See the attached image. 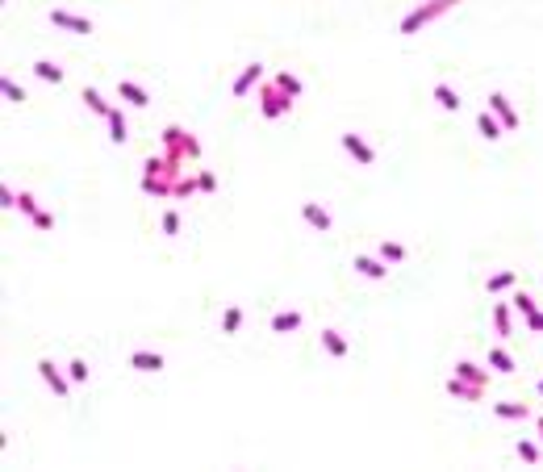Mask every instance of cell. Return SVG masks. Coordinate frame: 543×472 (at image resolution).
<instances>
[{"label": "cell", "instance_id": "1", "mask_svg": "<svg viewBox=\"0 0 543 472\" xmlns=\"http://www.w3.org/2000/svg\"><path fill=\"white\" fill-rule=\"evenodd\" d=\"M180 172H184V163L176 155H168V151L151 155V159L142 163V192H146V196H172Z\"/></svg>", "mask_w": 543, "mask_h": 472}, {"label": "cell", "instance_id": "2", "mask_svg": "<svg viewBox=\"0 0 543 472\" xmlns=\"http://www.w3.org/2000/svg\"><path fill=\"white\" fill-rule=\"evenodd\" d=\"M460 0H422V4H414L406 17L397 21V34H406V38H414L422 25H431V21H439L443 13H452Z\"/></svg>", "mask_w": 543, "mask_h": 472}, {"label": "cell", "instance_id": "3", "mask_svg": "<svg viewBox=\"0 0 543 472\" xmlns=\"http://www.w3.org/2000/svg\"><path fill=\"white\" fill-rule=\"evenodd\" d=\"M159 142H163V151H168V155H176L180 163H188V159H197V155H201V142H197V134H188L184 126H163Z\"/></svg>", "mask_w": 543, "mask_h": 472}, {"label": "cell", "instance_id": "4", "mask_svg": "<svg viewBox=\"0 0 543 472\" xmlns=\"http://www.w3.org/2000/svg\"><path fill=\"white\" fill-rule=\"evenodd\" d=\"M288 109H293V96L280 93V88H276V80H272V84H259V113H264L268 122H280Z\"/></svg>", "mask_w": 543, "mask_h": 472}, {"label": "cell", "instance_id": "5", "mask_svg": "<svg viewBox=\"0 0 543 472\" xmlns=\"http://www.w3.org/2000/svg\"><path fill=\"white\" fill-rule=\"evenodd\" d=\"M46 21L54 25V30H67V34H80V38H88L92 30V17H84V13H67V8H50L46 13Z\"/></svg>", "mask_w": 543, "mask_h": 472}, {"label": "cell", "instance_id": "6", "mask_svg": "<svg viewBox=\"0 0 543 472\" xmlns=\"http://www.w3.org/2000/svg\"><path fill=\"white\" fill-rule=\"evenodd\" d=\"M38 377L46 380V389H50L54 397H67V393H71V377H67V368H59L54 360H38Z\"/></svg>", "mask_w": 543, "mask_h": 472}, {"label": "cell", "instance_id": "7", "mask_svg": "<svg viewBox=\"0 0 543 472\" xmlns=\"http://www.w3.org/2000/svg\"><path fill=\"white\" fill-rule=\"evenodd\" d=\"M485 109L501 122V130H506V134H514V130H518V109L510 105V96H506V93H489V105H485Z\"/></svg>", "mask_w": 543, "mask_h": 472}, {"label": "cell", "instance_id": "8", "mask_svg": "<svg viewBox=\"0 0 543 472\" xmlns=\"http://www.w3.org/2000/svg\"><path fill=\"white\" fill-rule=\"evenodd\" d=\"M339 142H343V151H347L360 167H372V163H376V151H372V142L363 138V134H351V130H347V134H339Z\"/></svg>", "mask_w": 543, "mask_h": 472}, {"label": "cell", "instance_id": "9", "mask_svg": "<svg viewBox=\"0 0 543 472\" xmlns=\"http://www.w3.org/2000/svg\"><path fill=\"white\" fill-rule=\"evenodd\" d=\"M264 71H268L264 63H247V67L238 71V80L230 84V93H234V96H238V100H243V96L251 93V88H259V84H264Z\"/></svg>", "mask_w": 543, "mask_h": 472}, {"label": "cell", "instance_id": "10", "mask_svg": "<svg viewBox=\"0 0 543 472\" xmlns=\"http://www.w3.org/2000/svg\"><path fill=\"white\" fill-rule=\"evenodd\" d=\"M301 218L314 226L317 235H330V226H334V218H330V209L322 201H301Z\"/></svg>", "mask_w": 543, "mask_h": 472}, {"label": "cell", "instance_id": "11", "mask_svg": "<svg viewBox=\"0 0 543 472\" xmlns=\"http://www.w3.org/2000/svg\"><path fill=\"white\" fill-rule=\"evenodd\" d=\"M351 268L360 272L363 281H385V276H389V264H385L380 255H356V259H351Z\"/></svg>", "mask_w": 543, "mask_h": 472}, {"label": "cell", "instance_id": "12", "mask_svg": "<svg viewBox=\"0 0 543 472\" xmlns=\"http://www.w3.org/2000/svg\"><path fill=\"white\" fill-rule=\"evenodd\" d=\"M485 364H489V372H501V377H510V372L518 368L506 343H494V347H489V355H485Z\"/></svg>", "mask_w": 543, "mask_h": 472}, {"label": "cell", "instance_id": "13", "mask_svg": "<svg viewBox=\"0 0 543 472\" xmlns=\"http://www.w3.org/2000/svg\"><path fill=\"white\" fill-rule=\"evenodd\" d=\"M448 393H452L455 401H481V397H485V384H472V380H460L452 372V377H448Z\"/></svg>", "mask_w": 543, "mask_h": 472}, {"label": "cell", "instance_id": "14", "mask_svg": "<svg viewBox=\"0 0 543 472\" xmlns=\"http://www.w3.org/2000/svg\"><path fill=\"white\" fill-rule=\"evenodd\" d=\"M117 96H122L130 109H146V105H151V93H146L142 84H134V80H122V84H117Z\"/></svg>", "mask_w": 543, "mask_h": 472}, {"label": "cell", "instance_id": "15", "mask_svg": "<svg viewBox=\"0 0 543 472\" xmlns=\"http://www.w3.org/2000/svg\"><path fill=\"white\" fill-rule=\"evenodd\" d=\"M105 122H109V142H113V146H126V138H130V126H126V113H122V109L113 105Z\"/></svg>", "mask_w": 543, "mask_h": 472}, {"label": "cell", "instance_id": "16", "mask_svg": "<svg viewBox=\"0 0 543 472\" xmlns=\"http://www.w3.org/2000/svg\"><path fill=\"white\" fill-rule=\"evenodd\" d=\"M317 338H322V351H326V355H334V360H343V355L351 351V343H347L343 334L334 331V326H326V331L317 334Z\"/></svg>", "mask_w": 543, "mask_h": 472}, {"label": "cell", "instance_id": "17", "mask_svg": "<svg viewBox=\"0 0 543 472\" xmlns=\"http://www.w3.org/2000/svg\"><path fill=\"white\" fill-rule=\"evenodd\" d=\"M301 309H280V314H272V334H293L301 331Z\"/></svg>", "mask_w": 543, "mask_h": 472}, {"label": "cell", "instance_id": "18", "mask_svg": "<svg viewBox=\"0 0 543 472\" xmlns=\"http://www.w3.org/2000/svg\"><path fill=\"white\" fill-rule=\"evenodd\" d=\"M130 368H134V372H163L168 360H163L159 351H134V355H130Z\"/></svg>", "mask_w": 543, "mask_h": 472}, {"label": "cell", "instance_id": "19", "mask_svg": "<svg viewBox=\"0 0 543 472\" xmlns=\"http://www.w3.org/2000/svg\"><path fill=\"white\" fill-rule=\"evenodd\" d=\"M494 334H498V343H510V334H514V322H510V301H498V305H494Z\"/></svg>", "mask_w": 543, "mask_h": 472}, {"label": "cell", "instance_id": "20", "mask_svg": "<svg viewBox=\"0 0 543 472\" xmlns=\"http://www.w3.org/2000/svg\"><path fill=\"white\" fill-rule=\"evenodd\" d=\"M514 284H518V272H514V268H501V272H494V276L485 281V293L498 297V293H510Z\"/></svg>", "mask_w": 543, "mask_h": 472}, {"label": "cell", "instance_id": "21", "mask_svg": "<svg viewBox=\"0 0 543 472\" xmlns=\"http://www.w3.org/2000/svg\"><path fill=\"white\" fill-rule=\"evenodd\" d=\"M455 377H460V380H472V384H485V389H489V364H485V368H477L472 360H460V364H455Z\"/></svg>", "mask_w": 543, "mask_h": 472}, {"label": "cell", "instance_id": "22", "mask_svg": "<svg viewBox=\"0 0 543 472\" xmlns=\"http://www.w3.org/2000/svg\"><path fill=\"white\" fill-rule=\"evenodd\" d=\"M494 414H498V418H510V423H522V418H531V406H527V401H498Z\"/></svg>", "mask_w": 543, "mask_h": 472}, {"label": "cell", "instance_id": "23", "mask_svg": "<svg viewBox=\"0 0 543 472\" xmlns=\"http://www.w3.org/2000/svg\"><path fill=\"white\" fill-rule=\"evenodd\" d=\"M80 100L88 105L96 117H109V109H113V105L105 100V93H100V88H92V84H88V88H80Z\"/></svg>", "mask_w": 543, "mask_h": 472}, {"label": "cell", "instance_id": "24", "mask_svg": "<svg viewBox=\"0 0 543 472\" xmlns=\"http://www.w3.org/2000/svg\"><path fill=\"white\" fill-rule=\"evenodd\" d=\"M477 130H481V138H485V142H498L501 134H506V130H501V122L489 113V109H485V113H477Z\"/></svg>", "mask_w": 543, "mask_h": 472}, {"label": "cell", "instance_id": "25", "mask_svg": "<svg viewBox=\"0 0 543 472\" xmlns=\"http://www.w3.org/2000/svg\"><path fill=\"white\" fill-rule=\"evenodd\" d=\"M34 76H38L42 84H63V80H67V76H63V67H59V63H50V59H38V63H34Z\"/></svg>", "mask_w": 543, "mask_h": 472}, {"label": "cell", "instance_id": "26", "mask_svg": "<svg viewBox=\"0 0 543 472\" xmlns=\"http://www.w3.org/2000/svg\"><path fill=\"white\" fill-rule=\"evenodd\" d=\"M435 105H443V109H448V113H455V109H460V105H464V100H460V93H455L452 84H435Z\"/></svg>", "mask_w": 543, "mask_h": 472}, {"label": "cell", "instance_id": "27", "mask_svg": "<svg viewBox=\"0 0 543 472\" xmlns=\"http://www.w3.org/2000/svg\"><path fill=\"white\" fill-rule=\"evenodd\" d=\"M376 255H380L385 264H406V247H402V242H393V238H385V242L376 247Z\"/></svg>", "mask_w": 543, "mask_h": 472}, {"label": "cell", "instance_id": "28", "mask_svg": "<svg viewBox=\"0 0 543 472\" xmlns=\"http://www.w3.org/2000/svg\"><path fill=\"white\" fill-rule=\"evenodd\" d=\"M0 96H4L8 105H25V88H21L13 76H4V80H0Z\"/></svg>", "mask_w": 543, "mask_h": 472}, {"label": "cell", "instance_id": "29", "mask_svg": "<svg viewBox=\"0 0 543 472\" xmlns=\"http://www.w3.org/2000/svg\"><path fill=\"white\" fill-rule=\"evenodd\" d=\"M276 88H280V93H288L293 100H297V96L305 93V88H301V80H297L293 71H276Z\"/></svg>", "mask_w": 543, "mask_h": 472}, {"label": "cell", "instance_id": "30", "mask_svg": "<svg viewBox=\"0 0 543 472\" xmlns=\"http://www.w3.org/2000/svg\"><path fill=\"white\" fill-rule=\"evenodd\" d=\"M243 331V305H226L222 314V334H238Z\"/></svg>", "mask_w": 543, "mask_h": 472}, {"label": "cell", "instance_id": "31", "mask_svg": "<svg viewBox=\"0 0 543 472\" xmlns=\"http://www.w3.org/2000/svg\"><path fill=\"white\" fill-rule=\"evenodd\" d=\"M510 305H514V309H518V314H522V318H527V314H535V309H539V301H535V297H531V293H514V297H510Z\"/></svg>", "mask_w": 543, "mask_h": 472}, {"label": "cell", "instance_id": "32", "mask_svg": "<svg viewBox=\"0 0 543 472\" xmlns=\"http://www.w3.org/2000/svg\"><path fill=\"white\" fill-rule=\"evenodd\" d=\"M67 377H71V384H88L92 368H88V364H84V360H80V355H76V360L67 364Z\"/></svg>", "mask_w": 543, "mask_h": 472}, {"label": "cell", "instance_id": "33", "mask_svg": "<svg viewBox=\"0 0 543 472\" xmlns=\"http://www.w3.org/2000/svg\"><path fill=\"white\" fill-rule=\"evenodd\" d=\"M514 452H518V460H522V464H539V460H543V456H539V443H531V439H522Z\"/></svg>", "mask_w": 543, "mask_h": 472}, {"label": "cell", "instance_id": "34", "mask_svg": "<svg viewBox=\"0 0 543 472\" xmlns=\"http://www.w3.org/2000/svg\"><path fill=\"white\" fill-rule=\"evenodd\" d=\"M159 230H163L168 238H176V235H180V213H176V209H163V218H159Z\"/></svg>", "mask_w": 543, "mask_h": 472}, {"label": "cell", "instance_id": "35", "mask_svg": "<svg viewBox=\"0 0 543 472\" xmlns=\"http://www.w3.org/2000/svg\"><path fill=\"white\" fill-rule=\"evenodd\" d=\"M192 192H201V189H197V176H180V180H176V189H172V196L184 201V196H192Z\"/></svg>", "mask_w": 543, "mask_h": 472}, {"label": "cell", "instance_id": "36", "mask_svg": "<svg viewBox=\"0 0 543 472\" xmlns=\"http://www.w3.org/2000/svg\"><path fill=\"white\" fill-rule=\"evenodd\" d=\"M17 209H21L25 218H34V213H38L42 205H38V196H34V192H21V196H17Z\"/></svg>", "mask_w": 543, "mask_h": 472}, {"label": "cell", "instance_id": "37", "mask_svg": "<svg viewBox=\"0 0 543 472\" xmlns=\"http://www.w3.org/2000/svg\"><path fill=\"white\" fill-rule=\"evenodd\" d=\"M197 189L201 192H218V176H214L209 167H201V172H197Z\"/></svg>", "mask_w": 543, "mask_h": 472}, {"label": "cell", "instance_id": "38", "mask_svg": "<svg viewBox=\"0 0 543 472\" xmlns=\"http://www.w3.org/2000/svg\"><path fill=\"white\" fill-rule=\"evenodd\" d=\"M17 196H21V192L4 184V189H0V209H4V213H8V209H17Z\"/></svg>", "mask_w": 543, "mask_h": 472}, {"label": "cell", "instance_id": "39", "mask_svg": "<svg viewBox=\"0 0 543 472\" xmlns=\"http://www.w3.org/2000/svg\"><path fill=\"white\" fill-rule=\"evenodd\" d=\"M30 222H34L38 230H54V213H50V209H38V213H34Z\"/></svg>", "mask_w": 543, "mask_h": 472}, {"label": "cell", "instance_id": "40", "mask_svg": "<svg viewBox=\"0 0 543 472\" xmlns=\"http://www.w3.org/2000/svg\"><path fill=\"white\" fill-rule=\"evenodd\" d=\"M527 331H531V334H543V305L535 309V314H527Z\"/></svg>", "mask_w": 543, "mask_h": 472}, {"label": "cell", "instance_id": "41", "mask_svg": "<svg viewBox=\"0 0 543 472\" xmlns=\"http://www.w3.org/2000/svg\"><path fill=\"white\" fill-rule=\"evenodd\" d=\"M539 439H543V414H539Z\"/></svg>", "mask_w": 543, "mask_h": 472}, {"label": "cell", "instance_id": "42", "mask_svg": "<svg viewBox=\"0 0 543 472\" xmlns=\"http://www.w3.org/2000/svg\"><path fill=\"white\" fill-rule=\"evenodd\" d=\"M539 397H543V377H539Z\"/></svg>", "mask_w": 543, "mask_h": 472}]
</instances>
